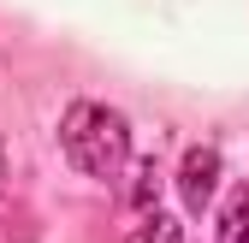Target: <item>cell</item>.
Masks as SVG:
<instances>
[{"mask_svg": "<svg viewBox=\"0 0 249 243\" xmlns=\"http://www.w3.org/2000/svg\"><path fill=\"white\" fill-rule=\"evenodd\" d=\"M59 155L83 178H119L131 166V119L107 101H71L59 113Z\"/></svg>", "mask_w": 249, "mask_h": 243, "instance_id": "1", "label": "cell"}, {"mask_svg": "<svg viewBox=\"0 0 249 243\" xmlns=\"http://www.w3.org/2000/svg\"><path fill=\"white\" fill-rule=\"evenodd\" d=\"M220 148L213 142H190L184 148V160H178V202H184V214H208V202L213 190H220Z\"/></svg>", "mask_w": 249, "mask_h": 243, "instance_id": "2", "label": "cell"}, {"mask_svg": "<svg viewBox=\"0 0 249 243\" xmlns=\"http://www.w3.org/2000/svg\"><path fill=\"white\" fill-rule=\"evenodd\" d=\"M124 202H131L137 220L160 214V208H154V202H160V166H154V160H131V196H124Z\"/></svg>", "mask_w": 249, "mask_h": 243, "instance_id": "3", "label": "cell"}, {"mask_svg": "<svg viewBox=\"0 0 249 243\" xmlns=\"http://www.w3.org/2000/svg\"><path fill=\"white\" fill-rule=\"evenodd\" d=\"M213 243H249V184L226 202V214H220V231H213Z\"/></svg>", "mask_w": 249, "mask_h": 243, "instance_id": "4", "label": "cell"}, {"mask_svg": "<svg viewBox=\"0 0 249 243\" xmlns=\"http://www.w3.org/2000/svg\"><path fill=\"white\" fill-rule=\"evenodd\" d=\"M137 243H184V226H178L172 214H148V220L137 226Z\"/></svg>", "mask_w": 249, "mask_h": 243, "instance_id": "5", "label": "cell"}, {"mask_svg": "<svg viewBox=\"0 0 249 243\" xmlns=\"http://www.w3.org/2000/svg\"><path fill=\"white\" fill-rule=\"evenodd\" d=\"M0 196H6V142H0Z\"/></svg>", "mask_w": 249, "mask_h": 243, "instance_id": "6", "label": "cell"}]
</instances>
